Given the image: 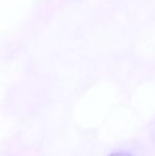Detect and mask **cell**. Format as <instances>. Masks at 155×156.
Returning <instances> with one entry per match:
<instances>
[{"label":"cell","mask_w":155,"mask_h":156,"mask_svg":"<svg viewBox=\"0 0 155 156\" xmlns=\"http://www.w3.org/2000/svg\"><path fill=\"white\" fill-rule=\"evenodd\" d=\"M110 156H132L129 153H124V152H116V153H113Z\"/></svg>","instance_id":"6da1fadb"}]
</instances>
